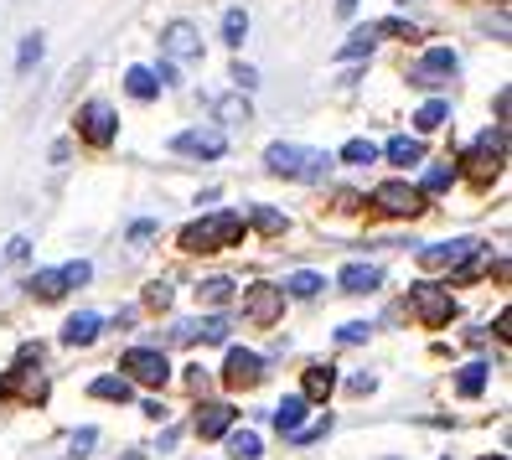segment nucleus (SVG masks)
Returning a JSON list of instances; mask_svg holds the SVG:
<instances>
[{
    "label": "nucleus",
    "mask_w": 512,
    "mask_h": 460,
    "mask_svg": "<svg viewBox=\"0 0 512 460\" xmlns=\"http://www.w3.org/2000/svg\"><path fill=\"white\" fill-rule=\"evenodd\" d=\"M264 166L275 171V176H290V181H321L331 171V156H326V150H311V145L280 140V145L264 150Z\"/></svg>",
    "instance_id": "f257e3e1"
},
{
    "label": "nucleus",
    "mask_w": 512,
    "mask_h": 460,
    "mask_svg": "<svg viewBox=\"0 0 512 460\" xmlns=\"http://www.w3.org/2000/svg\"><path fill=\"white\" fill-rule=\"evenodd\" d=\"M238 238H244V218H238V212H207L202 223L182 228V249L187 254H213V249H228Z\"/></svg>",
    "instance_id": "f03ea898"
},
{
    "label": "nucleus",
    "mask_w": 512,
    "mask_h": 460,
    "mask_svg": "<svg viewBox=\"0 0 512 460\" xmlns=\"http://www.w3.org/2000/svg\"><path fill=\"white\" fill-rule=\"evenodd\" d=\"M502 161H507V125L487 130V135L466 150V176L476 181V187H487V181L502 176Z\"/></svg>",
    "instance_id": "7ed1b4c3"
},
{
    "label": "nucleus",
    "mask_w": 512,
    "mask_h": 460,
    "mask_svg": "<svg viewBox=\"0 0 512 460\" xmlns=\"http://www.w3.org/2000/svg\"><path fill=\"white\" fill-rule=\"evenodd\" d=\"M119 367H125L130 383H145V388H166L171 383V362H166L161 347H130Z\"/></svg>",
    "instance_id": "20e7f679"
},
{
    "label": "nucleus",
    "mask_w": 512,
    "mask_h": 460,
    "mask_svg": "<svg viewBox=\"0 0 512 460\" xmlns=\"http://www.w3.org/2000/svg\"><path fill=\"white\" fill-rule=\"evenodd\" d=\"M409 311L419 316V326H450V316H456V295H450L445 285H414L409 290Z\"/></svg>",
    "instance_id": "39448f33"
},
{
    "label": "nucleus",
    "mask_w": 512,
    "mask_h": 460,
    "mask_svg": "<svg viewBox=\"0 0 512 460\" xmlns=\"http://www.w3.org/2000/svg\"><path fill=\"white\" fill-rule=\"evenodd\" d=\"M0 398H21V404H47V378L37 373V362H21L11 373H0Z\"/></svg>",
    "instance_id": "423d86ee"
},
{
    "label": "nucleus",
    "mask_w": 512,
    "mask_h": 460,
    "mask_svg": "<svg viewBox=\"0 0 512 460\" xmlns=\"http://www.w3.org/2000/svg\"><path fill=\"white\" fill-rule=\"evenodd\" d=\"M378 212H388V218H419L425 212V192L419 187H404V181H383V187L373 192Z\"/></svg>",
    "instance_id": "0eeeda50"
},
{
    "label": "nucleus",
    "mask_w": 512,
    "mask_h": 460,
    "mask_svg": "<svg viewBox=\"0 0 512 460\" xmlns=\"http://www.w3.org/2000/svg\"><path fill=\"white\" fill-rule=\"evenodd\" d=\"M78 135L88 140V145H114V135H119V114L109 109V104H83L78 109Z\"/></svg>",
    "instance_id": "6e6552de"
},
{
    "label": "nucleus",
    "mask_w": 512,
    "mask_h": 460,
    "mask_svg": "<svg viewBox=\"0 0 512 460\" xmlns=\"http://www.w3.org/2000/svg\"><path fill=\"white\" fill-rule=\"evenodd\" d=\"M244 316L254 326H275L285 316V290L280 285H249L244 290Z\"/></svg>",
    "instance_id": "1a4fd4ad"
},
{
    "label": "nucleus",
    "mask_w": 512,
    "mask_h": 460,
    "mask_svg": "<svg viewBox=\"0 0 512 460\" xmlns=\"http://www.w3.org/2000/svg\"><path fill=\"white\" fill-rule=\"evenodd\" d=\"M456 73H461V57L450 52V47H430L425 57H419V68L409 73V83H419V88H435V83L456 78Z\"/></svg>",
    "instance_id": "9d476101"
},
{
    "label": "nucleus",
    "mask_w": 512,
    "mask_h": 460,
    "mask_svg": "<svg viewBox=\"0 0 512 460\" xmlns=\"http://www.w3.org/2000/svg\"><path fill=\"white\" fill-rule=\"evenodd\" d=\"M223 383H228V388H259V383H264V357H259V352H244V347H228Z\"/></svg>",
    "instance_id": "9b49d317"
},
{
    "label": "nucleus",
    "mask_w": 512,
    "mask_h": 460,
    "mask_svg": "<svg viewBox=\"0 0 512 460\" xmlns=\"http://www.w3.org/2000/svg\"><path fill=\"white\" fill-rule=\"evenodd\" d=\"M161 47H166L171 63H202V37H197V26H187V21H171L161 32Z\"/></svg>",
    "instance_id": "f8f14e48"
},
{
    "label": "nucleus",
    "mask_w": 512,
    "mask_h": 460,
    "mask_svg": "<svg viewBox=\"0 0 512 460\" xmlns=\"http://www.w3.org/2000/svg\"><path fill=\"white\" fill-rule=\"evenodd\" d=\"M176 156H202V161H218L223 150H228V135L223 130H182L171 140Z\"/></svg>",
    "instance_id": "ddd939ff"
},
{
    "label": "nucleus",
    "mask_w": 512,
    "mask_h": 460,
    "mask_svg": "<svg viewBox=\"0 0 512 460\" xmlns=\"http://www.w3.org/2000/svg\"><path fill=\"white\" fill-rule=\"evenodd\" d=\"M233 424H238V409L233 404H202L197 419H192V429H197L202 440H223Z\"/></svg>",
    "instance_id": "4468645a"
},
{
    "label": "nucleus",
    "mask_w": 512,
    "mask_h": 460,
    "mask_svg": "<svg viewBox=\"0 0 512 460\" xmlns=\"http://www.w3.org/2000/svg\"><path fill=\"white\" fill-rule=\"evenodd\" d=\"M197 336H202V342H228V321H223V316H207V321H182V326L171 331V342H197Z\"/></svg>",
    "instance_id": "2eb2a0df"
},
{
    "label": "nucleus",
    "mask_w": 512,
    "mask_h": 460,
    "mask_svg": "<svg viewBox=\"0 0 512 460\" xmlns=\"http://www.w3.org/2000/svg\"><path fill=\"white\" fill-rule=\"evenodd\" d=\"M476 249V238H456V243H425L419 249V264L425 269H445V264H456L461 254H471Z\"/></svg>",
    "instance_id": "dca6fc26"
},
{
    "label": "nucleus",
    "mask_w": 512,
    "mask_h": 460,
    "mask_svg": "<svg viewBox=\"0 0 512 460\" xmlns=\"http://www.w3.org/2000/svg\"><path fill=\"white\" fill-rule=\"evenodd\" d=\"M73 285H68V274L63 269H37L32 280H26V295L32 300H63Z\"/></svg>",
    "instance_id": "f3484780"
},
{
    "label": "nucleus",
    "mask_w": 512,
    "mask_h": 460,
    "mask_svg": "<svg viewBox=\"0 0 512 460\" xmlns=\"http://www.w3.org/2000/svg\"><path fill=\"white\" fill-rule=\"evenodd\" d=\"M331 388H337V367H331V362H316V367H306V393H300L306 404H326V398H331Z\"/></svg>",
    "instance_id": "a211bd4d"
},
{
    "label": "nucleus",
    "mask_w": 512,
    "mask_h": 460,
    "mask_svg": "<svg viewBox=\"0 0 512 460\" xmlns=\"http://www.w3.org/2000/svg\"><path fill=\"white\" fill-rule=\"evenodd\" d=\"M99 331H104V321H99V316L78 311V316L63 326V347H94V342H99Z\"/></svg>",
    "instance_id": "6ab92c4d"
},
{
    "label": "nucleus",
    "mask_w": 512,
    "mask_h": 460,
    "mask_svg": "<svg viewBox=\"0 0 512 460\" xmlns=\"http://www.w3.org/2000/svg\"><path fill=\"white\" fill-rule=\"evenodd\" d=\"M378 285H383L378 264H347V269H342V290H347V295H373Z\"/></svg>",
    "instance_id": "aec40b11"
},
{
    "label": "nucleus",
    "mask_w": 512,
    "mask_h": 460,
    "mask_svg": "<svg viewBox=\"0 0 512 460\" xmlns=\"http://www.w3.org/2000/svg\"><path fill=\"white\" fill-rule=\"evenodd\" d=\"M269 419H275V429H280V435H295V429L306 424V398H300V393L280 398V404H275V414H269Z\"/></svg>",
    "instance_id": "412c9836"
},
{
    "label": "nucleus",
    "mask_w": 512,
    "mask_h": 460,
    "mask_svg": "<svg viewBox=\"0 0 512 460\" xmlns=\"http://www.w3.org/2000/svg\"><path fill=\"white\" fill-rule=\"evenodd\" d=\"M88 393H94V398H109V404H130L135 383H130L125 373H119V378H94V383H88Z\"/></svg>",
    "instance_id": "4be33fe9"
},
{
    "label": "nucleus",
    "mask_w": 512,
    "mask_h": 460,
    "mask_svg": "<svg viewBox=\"0 0 512 460\" xmlns=\"http://www.w3.org/2000/svg\"><path fill=\"white\" fill-rule=\"evenodd\" d=\"M383 156L394 161V166H419V161H425V145H419V140H409V135H394V140H388V150H383Z\"/></svg>",
    "instance_id": "5701e85b"
},
{
    "label": "nucleus",
    "mask_w": 512,
    "mask_h": 460,
    "mask_svg": "<svg viewBox=\"0 0 512 460\" xmlns=\"http://www.w3.org/2000/svg\"><path fill=\"white\" fill-rule=\"evenodd\" d=\"M125 88H130V99L145 104V99H156V94H161V78L150 73V68H130V73H125Z\"/></svg>",
    "instance_id": "b1692460"
},
{
    "label": "nucleus",
    "mask_w": 512,
    "mask_h": 460,
    "mask_svg": "<svg viewBox=\"0 0 512 460\" xmlns=\"http://www.w3.org/2000/svg\"><path fill=\"white\" fill-rule=\"evenodd\" d=\"M228 455H233V460H259L264 445H259L254 429H228Z\"/></svg>",
    "instance_id": "393cba45"
},
{
    "label": "nucleus",
    "mask_w": 512,
    "mask_h": 460,
    "mask_svg": "<svg viewBox=\"0 0 512 460\" xmlns=\"http://www.w3.org/2000/svg\"><path fill=\"white\" fill-rule=\"evenodd\" d=\"M213 109H218L223 125H249V119H254V114H249V99H244V88H238V94H228V99H218Z\"/></svg>",
    "instance_id": "a878e982"
},
{
    "label": "nucleus",
    "mask_w": 512,
    "mask_h": 460,
    "mask_svg": "<svg viewBox=\"0 0 512 460\" xmlns=\"http://www.w3.org/2000/svg\"><path fill=\"white\" fill-rule=\"evenodd\" d=\"M487 373H492V367H487V362H466V367H461V378H456V388H461V398H476L481 388H487Z\"/></svg>",
    "instance_id": "bb28decb"
},
{
    "label": "nucleus",
    "mask_w": 512,
    "mask_h": 460,
    "mask_svg": "<svg viewBox=\"0 0 512 460\" xmlns=\"http://www.w3.org/2000/svg\"><path fill=\"white\" fill-rule=\"evenodd\" d=\"M321 285H326L321 274H311V269H300V274H290V280H285L280 290H285V295H300V300H311V295H321Z\"/></svg>",
    "instance_id": "cd10ccee"
},
{
    "label": "nucleus",
    "mask_w": 512,
    "mask_h": 460,
    "mask_svg": "<svg viewBox=\"0 0 512 460\" xmlns=\"http://www.w3.org/2000/svg\"><path fill=\"white\" fill-rule=\"evenodd\" d=\"M244 37H249V11H244V6H233V11L223 16V42H228V47H238Z\"/></svg>",
    "instance_id": "c85d7f7f"
},
{
    "label": "nucleus",
    "mask_w": 512,
    "mask_h": 460,
    "mask_svg": "<svg viewBox=\"0 0 512 460\" xmlns=\"http://www.w3.org/2000/svg\"><path fill=\"white\" fill-rule=\"evenodd\" d=\"M197 300H202V305H223V300H233V280H223V274L202 280V285H197Z\"/></svg>",
    "instance_id": "c756f323"
},
{
    "label": "nucleus",
    "mask_w": 512,
    "mask_h": 460,
    "mask_svg": "<svg viewBox=\"0 0 512 460\" xmlns=\"http://www.w3.org/2000/svg\"><path fill=\"white\" fill-rule=\"evenodd\" d=\"M342 161H347V166H373V161H378V145H373V140H347V145H342Z\"/></svg>",
    "instance_id": "7c9ffc66"
},
{
    "label": "nucleus",
    "mask_w": 512,
    "mask_h": 460,
    "mask_svg": "<svg viewBox=\"0 0 512 460\" xmlns=\"http://www.w3.org/2000/svg\"><path fill=\"white\" fill-rule=\"evenodd\" d=\"M445 119H450V104H445V99H430L425 109L414 114V125H419V130H440Z\"/></svg>",
    "instance_id": "2f4dec72"
},
{
    "label": "nucleus",
    "mask_w": 512,
    "mask_h": 460,
    "mask_svg": "<svg viewBox=\"0 0 512 460\" xmlns=\"http://www.w3.org/2000/svg\"><path fill=\"white\" fill-rule=\"evenodd\" d=\"M42 52H47V42H42V37L32 32V37L21 42V52H16V68H21V73H32V68L42 63Z\"/></svg>",
    "instance_id": "473e14b6"
},
{
    "label": "nucleus",
    "mask_w": 512,
    "mask_h": 460,
    "mask_svg": "<svg viewBox=\"0 0 512 460\" xmlns=\"http://www.w3.org/2000/svg\"><path fill=\"white\" fill-rule=\"evenodd\" d=\"M249 223H254L259 233H269V238H275V233H285V218H280L275 207H254V212H249Z\"/></svg>",
    "instance_id": "72a5a7b5"
},
{
    "label": "nucleus",
    "mask_w": 512,
    "mask_h": 460,
    "mask_svg": "<svg viewBox=\"0 0 512 460\" xmlns=\"http://www.w3.org/2000/svg\"><path fill=\"white\" fill-rule=\"evenodd\" d=\"M450 181H456V166H445V161H440V166L425 171V187H419V192H425V197H430V192H445Z\"/></svg>",
    "instance_id": "f704fd0d"
},
{
    "label": "nucleus",
    "mask_w": 512,
    "mask_h": 460,
    "mask_svg": "<svg viewBox=\"0 0 512 460\" xmlns=\"http://www.w3.org/2000/svg\"><path fill=\"white\" fill-rule=\"evenodd\" d=\"M373 37H378L373 26H363V32H352V42L342 47V57H347V63H352V57H368V52H373Z\"/></svg>",
    "instance_id": "c9c22d12"
},
{
    "label": "nucleus",
    "mask_w": 512,
    "mask_h": 460,
    "mask_svg": "<svg viewBox=\"0 0 512 460\" xmlns=\"http://www.w3.org/2000/svg\"><path fill=\"white\" fill-rule=\"evenodd\" d=\"M326 435H331V414H326V419H316V424H300V429H295V440H300V445L326 440Z\"/></svg>",
    "instance_id": "e433bc0d"
},
{
    "label": "nucleus",
    "mask_w": 512,
    "mask_h": 460,
    "mask_svg": "<svg viewBox=\"0 0 512 460\" xmlns=\"http://www.w3.org/2000/svg\"><path fill=\"white\" fill-rule=\"evenodd\" d=\"M337 342H342V347H357V342H368V321H347V326L337 331Z\"/></svg>",
    "instance_id": "4c0bfd02"
},
{
    "label": "nucleus",
    "mask_w": 512,
    "mask_h": 460,
    "mask_svg": "<svg viewBox=\"0 0 512 460\" xmlns=\"http://www.w3.org/2000/svg\"><path fill=\"white\" fill-rule=\"evenodd\" d=\"M145 300L156 305V311H166V305H171V280H156V285L145 290Z\"/></svg>",
    "instance_id": "58836bf2"
},
{
    "label": "nucleus",
    "mask_w": 512,
    "mask_h": 460,
    "mask_svg": "<svg viewBox=\"0 0 512 460\" xmlns=\"http://www.w3.org/2000/svg\"><path fill=\"white\" fill-rule=\"evenodd\" d=\"M63 274H68V285H88V274H94V269L78 259V264H63Z\"/></svg>",
    "instance_id": "ea45409f"
},
{
    "label": "nucleus",
    "mask_w": 512,
    "mask_h": 460,
    "mask_svg": "<svg viewBox=\"0 0 512 460\" xmlns=\"http://www.w3.org/2000/svg\"><path fill=\"white\" fill-rule=\"evenodd\" d=\"M94 440H99V429H78V435H73V455H83Z\"/></svg>",
    "instance_id": "a19ab883"
},
{
    "label": "nucleus",
    "mask_w": 512,
    "mask_h": 460,
    "mask_svg": "<svg viewBox=\"0 0 512 460\" xmlns=\"http://www.w3.org/2000/svg\"><path fill=\"white\" fill-rule=\"evenodd\" d=\"M233 83H238V88H254V83H259V73H254V68H244V63H238V68H233Z\"/></svg>",
    "instance_id": "79ce46f5"
},
{
    "label": "nucleus",
    "mask_w": 512,
    "mask_h": 460,
    "mask_svg": "<svg viewBox=\"0 0 512 460\" xmlns=\"http://www.w3.org/2000/svg\"><path fill=\"white\" fill-rule=\"evenodd\" d=\"M373 388H378L373 373H357V378H352V393H373Z\"/></svg>",
    "instance_id": "37998d69"
},
{
    "label": "nucleus",
    "mask_w": 512,
    "mask_h": 460,
    "mask_svg": "<svg viewBox=\"0 0 512 460\" xmlns=\"http://www.w3.org/2000/svg\"><path fill=\"white\" fill-rule=\"evenodd\" d=\"M21 362H42V342H26L21 347Z\"/></svg>",
    "instance_id": "c03bdc74"
},
{
    "label": "nucleus",
    "mask_w": 512,
    "mask_h": 460,
    "mask_svg": "<svg viewBox=\"0 0 512 460\" xmlns=\"http://www.w3.org/2000/svg\"><path fill=\"white\" fill-rule=\"evenodd\" d=\"M507 109H512V94H507V88H497V119H507Z\"/></svg>",
    "instance_id": "a18cd8bd"
},
{
    "label": "nucleus",
    "mask_w": 512,
    "mask_h": 460,
    "mask_svg": "<svg viewBox=\"0 0 512 460\" xmlns=\"http://www.w3.org/2000/svg\"><path fill=\"white\" fill-rule=\"evenodd\" d=\"M357 11V0H337V16H352Z\"/></svg>",
    "instance_id": "49530a36"
},
{
    "label": "nucleus",
    "mask_w": 512,
    "mask_h": 460,
    "mask_svg": "<svg viewBox=\"0 0 512 460\" xmlns=\"http://www.w3.org/2000/svg\"><path fill=\"white\" fill-rule=\"evenodd\" d=\"M487 460H507V455H487Z\"/></svg>",
    "instance_id": "de8ad7c7"
},
{
    "label": "nucleus",
    "mask_w": 512,
    "mask_h": 460,
    "mask_svg": "<svg viewBox=\"0 0 512 460\" xmlns=\"http://www.w3.org/2000/svg\"><path fill=\"white\" fill-rule=\"evenodd\" d=\"M130 460H140V455H130Z\"/></svg>",
    "instance_id": "09e8293b"
}]
</instances>
